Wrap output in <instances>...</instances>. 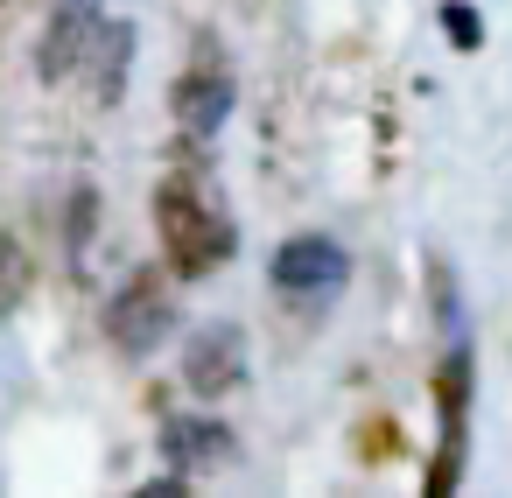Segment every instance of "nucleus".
<instances>
[{"mask_svg":"<svg viewBox=\"0 0 512 498\" xmlns=\"http://www.w3.org/2000/svg\"><path fill=\"white\" fill-rule=\"evenodd\" d=\"M155 225H162V246H169V267L176 274H211V267H225L232 260V246H239V232H232V218H225V204L197 183V176H169L162 190H155Z\"/></svg>","mask_w":512,"mask_h":498,"instance_id":"obj_1","label":"nucleus"},{"mask_svg":"<svg viewBox=\"0 0 512 498\" xmlns=\"http://www.w3.org/2000/svg\"><path fill=\"white\" fill-rule=\"evenodd\" d=\"M344 281H351V253L323 232H302L274 253V295L295 309H330L344 295Z\"/></svg>","mask_w":512,"mask_h":498,"instance_id":"obj_2","label":"nucleus"},{"mask_svg":"<svg viewBox=\"0 0 512 498\" xmlns=\"http://www.w3.org/2000/svg\"><path fill=\"white\" fill-rule=\"evenodd\" d=\"M169 330H176V309H169V288H162L155 274H134V281L113 295V309H106V337H113L127 358H148Z\"/></svg>","mask_w":512,"mask_h":498,"instance_id":"obj_3","label":"nucleus"},{"mask_svg":"<svg viewBox=\"0 0 512 498\" xmlns=\"http://www.w3.org/2000/svg\"><path fill=\"white\" fill-rule=\"evenodd\" d=\"M239 379H246V330L239 323H204L183 351V386L204 393V400H225Z\"/></svg>","mask_w":512,"mask_h":498,"instance_id":"obj_4","label":"nucleus"},{"mask_svg":"<svg viewBox=\"0 0 512 498\" xmlns=\"http://www.w3.org/2000/svg\"><path fill=\"white\" fill-rule=\"evenodd\" d=\"M99 0H57L50 8V36H43V50H36V71L57 85V78H71L85 57H92V36H99Z\"/></svg>","mask_w":512,"mask_h":498,"instance_id":"obj_5","label":"nucleus"},{"mask_svg":"<svg viewBox=\"0 0 512 498\" xmlns=\"http://www.w3.org/2000/svg\"><path fill=\"white\" fill-rule=\"evenodd\" d=\"M225 113H232V78L225 71H190L176 85V120H183L190 141H211L225 127Z\"/></svg>","mask_w":512,"mask_h":498,"instance_id":"obj_6","label":"nucleus"},{"mask_svg":"<svg viewBox=\"0 0 512 498\" xmlns=\"http://www.w3.org/2000/svg\"><path fill=\"white\" fill-rule=\"evenodd\" d=\"M162 456H169V470L197 477L204 463L232 456V435H225L218 421H197V414H183V421H169V428H162Z\"/></svg>","mask_w":512,"mask_h":498,"instance_id":"obj_7","label":"nucleus"},{"mask_svg":"<svg viewBox=\"0 0 512 498\" xmlns=\"http://www.w3.org/2000/svg\"><path fill=\"white\" fill-rule=\"evenodd\" d=\"M92 57H99V99H120L127 57H134V29H127V22H99V36H92Z\"/></svg>","mask_w":512,"mask_h":498,"instance_id":"obj_8","label":"nucleus"},{"mask_svg":"<svg viewBox=\"0 0 512 498\" xmlns=\"http://www.w3.org/2000/svg\"><path fill=\"white\" fill-rule=\"evenodd\" d=\"M22 288H29V260H22V246L8 232H0V309H8Z\"/></svg>","mask_w":512,"mask_h":498,"instance_id":"obj_9","label":"nucleus"},{"mask_svg":"<svg viewBox=\"0 0 512 498\" xmlns=\"http://www.w3.org/2000/svg\"><path fill=\"white\" fill-rule=\"evenodd\" d=\"M442 22H449V43H456V50H477V43H484V22H477L470 8H442Z\"/></svg>","mask_w":512,"mask_h":498,"instance_id":"obj_10","label":"nucleus"}]
</instances>
